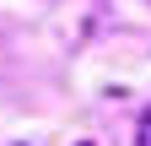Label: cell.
<instances>
[{"label":"cell","instance_id":"cell-1","mask_svg":"<svg viewBox=\"0 0 151 146\" xmlns=\"http://www.w3.org/2000/svg\"><path fill=\"white\" fill-rule=\"evenodd\" d=\"M135 146H151V108H146L140 124H135Z\"/></svg>","mask_w":151,"mask_h":146}]
</instances>
